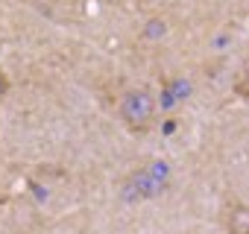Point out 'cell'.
Returning <instances> with one entry per match:
<instances>
[{
  "label": "cell",
  "mask_w": 249,
  "mask_h": 234,
  "mask_svg": "<svg viewBox=\"0 0 249 234\" xmlns=\"http://www.w3.org/2000/svg\"><path fill=\"white\" fill-rule=\"evenodd\" d=\"M117 114H120V123L132 135H147L159 120L156 117L159 100L150 88H129V91H123V97L117 102Z\"/></svg>",
  "instance_id": "obj_1"
},
{
  "label": "cell",
  "mask_w": 249,
  "mask_h": 234,
  "mask_svg": "<svg viewBox=\"0 0 249 234\" xmlns=\"http://www.w3.org/2000/svg\"><path fill=\"white\" fill-rule=\"evenodd\" d=\"M226 231L229 234H249V208L246 205H231L226 211Z\"/></svg>",
  "instance_id": "obj_2"
},
{
  "label": "cell",
  "mask_w": 249,
  "mask_h": 234,
  "mask_svg": "<svg viewBox=\"0 0 249 234\" xmlns=\"http://www.w3.org/2000/svg\"><path fill=\"white\" fill-rule=\"evenodd\" d=\"M164 21H159V18H153V21H147V35H153V38H159V35H164Z\"/></svg>",
  "instance_id": "obj_3"
},
{
  "label": "cell",
  "mask_w": 249,
  "mask_h": 234,
  "mask_svg": "<svg viewBox=\"0 0 249 234\" xmlns=\"http://www.w3.org/2000/svg\"><path fill=\"white\" fill-rule=\"evenodd\" d=\"M234 91H237L240 97H249V67H246V70H243V76L234 82Z\"/></svg>",
  "instance_id": "obj_4"
},
{
  "label": "cell",
  "mask_w": 249,
  "mask_h": 234,
  "mask_svg": "<svg viewBox=\"0 0 249 234\" xmlns=\"http://www.w3.org/2000/svg\"><path fill=\"white\" fill-rule=\"evenodd\" d=\"M9 88H12V82H9V76L0 70V105H3V100H6V94H9Z\"/></svg>",
  "instance_id": "obj_5"
}]
</instances>
